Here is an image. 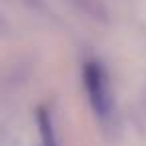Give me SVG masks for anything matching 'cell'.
<instances>
[{"label":"cell","instance_id":"cell-1","mask_svg":"<svg viewBox=\"0 0 146 146\" xmlns=\"http://www.w3.org/2000/svg\"><path fill=\"white\" fill-rule=\"evenodd\" d=\"M82 78H84V86H86V94L92 110L98 116H108L112 112V94H110V84H108L104 66L96 60L86 62L82 70Z\"/></svg>","mask_w":146,"mask_h":146},{"label":"cell","instance_id":"cell-2","mask_svg":"<svg viewBox=\"0 0 146 146\" xmlns=\"http://www.w3.org/2000/svg\"><path fill=\"white\" fill-rule=\"evenodd\" d=\"M38 124H40V132H42L44 140L52 146V142H54V134H52V122H50L46 110H40V114H38Z\"/></svg>","mask_w":146,"mask_h":146}]
</instances>
